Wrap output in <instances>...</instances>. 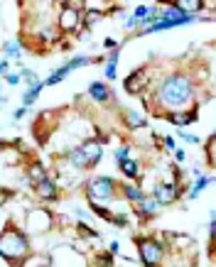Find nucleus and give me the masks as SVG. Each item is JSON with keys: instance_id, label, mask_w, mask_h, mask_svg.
I'll list each match as a JSON object with an SVG mask.
<instances>
[{"instance_id": "1", "label": "nucleus", "mask_w": 216, "mask_h": 267, "mask_svg": "<svg viewBox=\"0 0 216 267\" xmlns=\"http://www.w3.org/2000/svg\"><path fill=\"white\" fill-rule=\"evenodd\" d=\"M192 96V86L184 76H172L165 81V86L160 89V98L167 106H182L187 98Z\"/></svg>"}, {"instance_id": "2", "label": "nucleus", "mask_w": 216, "mask_h": 267, "mask_svg": "<svg viewBox=\"0 0 216 267\" xmlns=\"http://www.w3.org/2000/svg\"><path fill=\"white\" fill-rule=\"evenodd\" d=\"M25 250H27L25 235H20L15 230H5L3 233V243H0V252H3V257H20V255H25Z\"/></svg>"}, {"instance_id": "3", "label": "nucleus", "mask_w": 216, "mask_h": 267, "mask_svg": "<svg viewBox=\"0 0 216 267\" xmlns=\"http://www.w3.org/2000/svg\"><path fill=\"white\" fill-rule=\"evenodd\" d=\"M72 159L79 162V167L94 164V162L101 159V145L98 142H86V145H81L79 152H72Z\"/></svg>"}, {"instance_id": "4", "label": "nucleus", "mask_w": 216, "mask_h": 267, "mask_svg": "<svg viewBox=\"0 0 216 267\" xmlns=\"http://www.w3.org/2000/svg\"><path fill=\"white\" fill-rule=\"evenodd\" d=\"M89 196L91 201H101V199H111L113 196V181L108 177H101V179H94L91 186H89Z\"/></svg>"}, {"instance_id": "5", "label": "nucleus", "mask_w": 216, "mask_h": 267, "mask_svg": "<svg viewBox=\"0 0 216 267\" xmlns=\"http://www.w3.org/2000/svg\"><path fill=\"white\" fill-rule=\"evenodd\" d=\"M140 255H143V262L147 267H155L162 260V247L155 240H140Z\"/></svg>"}, {"instance_id": "6", "label": "nucleus", "mask_w": 216, "mask_h": 267, "mask_svg": "<svg viewBox=\"0 0 216 267\" xmlns=\"http://www.w3.org/2000/svg\"><path fill=\"white\" fill-rule=\"evenodd\" d=\"M27 225H30V230H35V233L49 230V225H52V216H49L47 211H32L30 218H27Z\"/></svg>"}, {"instance_id": "7", "label": "nucleus", "mask_w": 216, "mask_h": 267, "mask_svg": "<svg viewBox=\"0 0 216 267\" xmlns=\"http://www.w3.org/2000/svg\"><path fill=\"white\" fill-rule=\"evenodd\" d=\"M59 25L64 30H74L79 25V10L76 8H64L62 10V18H59Z\"/></svg>"}, {"instance_id": "8", "label": "nucleus", "mask_w": 216, "mask_h": 267, "mask_svg": "<svg viewBox=\"0 0 216 267\" xmlns=\"http://www.w3.org/2000/svg\"><path fill=\"white\" fill-rule=\"evenodd\" d=\"M155 199H157V203H172L177 199V189L169 186V184H160L155 189Z\"/></svg>"}, {"instance_id": "9", "label": "nucleus", "mask_w": 216, "mask_h": 267, "mask_svg": "<svg viewBox=\"0 0 216 267\" xmlns=\"http://www.w3.org/2000/svg\"><path fill=\"white\" fill-rule=\"evenodd\" d=\"M37 194L42 199H57V186L52 181H42V184H37Z\"/></svg>"}, {"instance_id": "10", "label": "nucleus", "mask_w": 216, "mask_h": 267, "mask_svg": "<svg viewBox=\"0 0 216 267\" xmlns=\"http://www.w3.org/2000/svg\"><path fill=\"white\" fill-rule=\"evenodd\" d=\"M120 169H123L125 177H135L140 172L138 169V162H133V159H120Z\"/></svg>"}, {"instance_id": "11", "label": "nucleus", "mask_w": 216, "mask_h": 267, "mask_svg": "<svg viewBox=\"0 0 216 267\" xmlns=\"http://www.w3.org/2000/svg\"><path fill=\"white\" fill-rule=\"evenodd\" d=\"M89 93H91L94 98H98V101H106V98H108V91H106V86H103V84H91Z\"/></svg>"}, {"instance_id": "12", "label": "nucleus", "mask_w": 216, "mask_h": 267, "mask_svg": "<svg viewBox=\"0 0 216 267\" xmlns=\"http://www.w3.org/2000/svg\"><path fill=\"white\" fill-rule=\"evenodd\" d=\"M177 8L184 13V10H199L201 8V3H199V0H194V3H192V0H182V3H177Z\"/></svg>"}, {"instance_id": "13", "label": "nucleus", "mask_w": 216, "mask_h": 267, "mask_svg": "<svg viewBox=\"0 0 216 267\" xmlns=\"http://www.w3.org/2000/svg\"><path fill=\"white\" fill-rule=\"evenodd\" d=\"M42 91V84H32V89H30V93L25 96V103H32L35 98H37V93Z\"/></svg>"}, {"instance_id": "14", "label": "nucleus", "mask_w": 216, "mask_h": 267, "mask_svg": "<svg viewBox=\"0 0 216 267\" xmlns=\"http://www.w3.org/2000/svg\"><path fill=\"white\" fill-rule=\"evenodd\" d=\"M30 177H32V179H37L40 184H42V181H47V179H45V169H42V167H37V164L30 169Z\"/></svg>"}, {"instance_id": "15", "label": "nucleus", "mask_w": 216, "mask_h": 267, "mask_svg": "<svg viewBox=\"0 0 216 267\" xmlns=\"http://www.w3.org/2000/svg\"><path fill=\"white\" fill-rule=\"evenodd\" d=\"M192 120V115H172V123H177V125H187Z\"/></svg>"}, {"instance_id": "16", "label": "nucleus", "mask_w": 216, "mask_h": 267, "mask_svg": "<svg viewBox=\"0 0 216 267\" xmlns=\"http://www.w3.org/2000/svg\"><path fill=\"white\" fill-rule=\"evenodd\" d=\"M125 194H128V199H143L140 189H133V186H125Z\"/></svg>"}, {"instance_id": "17", "label": "nucleus", "mask_w": 216, "mask_h": 267, "mask_svg": "<svg viewBox=\"0 0 216 267\" xmlns=\"http://www.w3.org/2000/svg\"><path fill=\"white\" fill-rule=\"evenodd\" d=\"M206 184H209V179H199V181H196V186L192 189V196H196V194H199V191H201Z\"/></svg>"}, {"instance_id": "18", "label": "nucleus", "mask_w": 216, "mask_h": 267, "mask_svg": "<svg viewBox=\"0 0 216 267\" xmlns=\"http://www.w3.org/2000/svg\"><path fill=\"white\" fill-rule=\"evenodd\" d=\"M128 120H130L135 128H138V125H143V118H140V115H133V113H128Z\"/></svg>"}, {"instance_id": "19", "label": "nucleus", "mask_w": 216, "mask_h": 267, "mask_svg": "<svg viewBox=\"0 0 216 267\" xmlns=\"http://www.w3.org/2000/svg\"><path fill=\"white\" fill-rule=\"evenodd\" d=\"M98 18H101V13H94V10H91V13H89V18H86V25H91V22H96Z\"/></svg>"}, {"instance_id": "20", "label": "nucleus", "mask_w": 216, "mask_h": 267, "mask_svg": "<svg viewBox=\"0 0 216 267\" xmlns=\"http://www.w3.org/2000/svg\"><path fill=\"white\" fill-rule=\"evenodd\" d=\"M143 208H145V213H152V211H155V203H152V201H145Z\"/></svg>"}, {"instance_id": "21", "label": "nucleus", "mask_w": 216, "mask_h": 267, "mask_svg": "<svg viewBox=\"0 0 216 267\" xmlns=\"http://www.w3.org/2000/svg\"><path fill=\"white\" fill-rule=\"evenodd\" d=\"M8 54H18V57H20V49H18L15 44H8Z\"/></svg>"}]
</instances>
